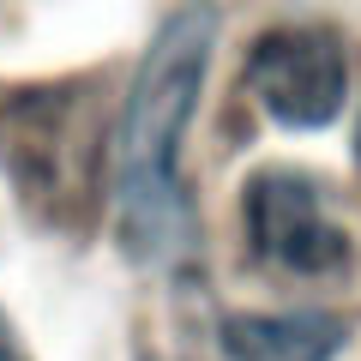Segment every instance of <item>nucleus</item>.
<instances>
[{
    "mask_svg": "<svg viewBox=\"0 0 361 361\" xmlns=\"http://www.w3.org/2000/svg\"><path fill=\"white\" fill-rule=\"evenodd\" d=\"M139 361H163V355H139Z\"/></svg>",
    "mask_w": 361,
    "mask_h": 361,
    "instance_id": "6",
    "label": "nucleus"
},
{
    "mask_svg": "<svg viewBox=\"0 0 361 361\" xmlns=\"http://www.w3.org/2000/svg\"><path fill=\"white\" fill-rule=\"evenodd\" d=\"M349 343V325L337 313H223L217 355L223 361H337Z\"/></svg>",
    "mask_w": 361,
    "mask_h": 361,
    "instance_id": "4",
    "label": "nucleus"
},
{
    "mask_svg": "<svg viewBox=\"0 0 361 361\" xmlns=\"http://www.w3.org/2000/svg\"><path fill=\"white\" fill-rule=\"evenodd\" d=\"M247 241L265 265L295 277H337L349 265V229L307 169H259L241 193Z\"/></svg>",
    "mask_w": 361,
    "mask_h": 361,
    "instance_id": "3",
    "label": "nucleus"
},
{
    "mask_svg": "<svg viewBox=\"0 0 361 361\" xmlns=\"http://www.w3.org/2000/svg\"><path fill=\"white\" fill-rule=\"evenodd\" d=\"M247 90L277 127L319 133L349 103V49L337 30L319 25H283L265 30L247 54Z\"/></svg>",
    "mask_w": 361,
    "mask_h": 361,
    "instance_id": "2",
    "label": "nucleus"
},
{
    "mask_svg": "<svg viewBox=\"0 0 361 361\" xmlns=\"http://www.w3.org/2000/svg\"><path fill=\"white\" fill-rule=\"evenodd\" d=\"M0 361H30V349L18 343V331H13V319H6V307H0Z\"/></svg>",
    "mask_w": 361,
    "mask_h": 361,
    "instance_id": "5",
    "label": "nucleus"
},
{
    "mask_svg": "<svg viewBox=\"0 0 361 361\" xmlns=\"http://www.w3.org/2000/svg\"><path fill=\"white\" fill-rule=\"evenodd\" d=\"M217 6L187 0L157 25L115 121V223L121 253L145 271H187L199 259V205L180 175L205 66L217 54Z\"/></svg>",
    "mask_w": 361,
    "mask_h": 361,
    "instance_id": "1",
    "label": "nucleus"
}]
</instances>
